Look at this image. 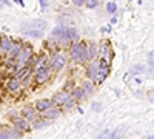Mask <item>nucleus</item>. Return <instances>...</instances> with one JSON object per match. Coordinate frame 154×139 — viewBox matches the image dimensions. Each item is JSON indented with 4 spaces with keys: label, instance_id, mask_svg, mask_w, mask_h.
Wrapping results in <instances>:
<instances>
[{
    "label": "nucleus",
    "instance_id": "nucleus-1",
    "mask_svg": "<svg viewBox=\"0 0 154 139\" xmlns=\"http://www.w3.org/2000/svg\"><path fill=\"white\" fill-rule=\"evenodd\" d=\"M69 60L74 64H80V65H86L91 62L88 53V42L85 40H77L74 43H71L69 46Z\"/></svg>",
    "mask_w": 154,
    "mask_h": 139
},
{
    "label": "nucleus",
    "instance_id": "nucleus-2",
    "mask_svg": "<svg viewBox=\"0 0 154 139\" xmlns=\"http://www.w3.org/2000/svg\"><path fill=\"white\" fill-rule=\"evenodd\" d=\"M68 64V56L65 53L59 51H53L48 57V67L53 70V73H60Z\"/></svg>",
    "mask_w": 154,
    "mask_h": 139
},
{
    "label": "nucleus",
    "instance_id": "nucleus-3",
    "mask_svg": "<svg viewBox=\"0 0 154 139\" xmlns=\"http://www.w3.org/2000/svg\"><path fill=\"white\" fill-rule=\"evenodd\" d=\"M34 59H35L34 48L29 43H25L20 54H19V57H17V67H25V65L32 67L34 65Z\"/></svg>",
    "mask_w": 154,
    "mask_h": 139
},
{
    "label": "nucleus",
    "instance_id": "nucleus-4",
    "mask_svg": "<svg viewBox=\"0 0 154 139\" xmlns=\"http://www.w3.org/2000/svg\"><path fill=\"white\" fill-rule=\"evenodd\" d=\"M51 76H53V70H51L48 65L40 68L38 71H35L32 74V85L34 87H40V85H45L49 79H51Z\"/></svg>",
    "mask_w": 154,
    "mask_h": 139
},
{
    "label": "nucleus",
    "instance_id": "nucleus-5",
    "mask_svg": "<svg viewBox=\"0 0 154 139\" xmlns=\"http://www.w3.org/2000/svg\"><path fill=\"white\" fill-rule=\"evenodd\" d=\"M77 40H80L79 39V31H77L74 27H66L65 28V37H63V40L60 45H68L71 46V43L77 42Z\"/></svg>",
    "mask_w": 154,
    "mask_h": 139
},
{
    "label": "nucleus",
    "instance_id": "nucleus-6",
    "mask_svg": "<svg viewBox=\"0 0 154 139\" xmlns=\"http://www.w3.org/2000/svg\"><path fill=\"white\" fill-rule=\"evenodd\" d=\"M99 53L100 57L99 59H105V60H111L112 53H111V42L108 39H102L99 43Z\"/></svg>",
    "mask_w": 154,
    "mask_h": 139
},
{
    "label": "nucleus",
    "instance_id": "nucleus-7",
    "mask_svg": "<svg viewBox=\"0 0 154 139\" xmlns=\"http://www.w3.org/2000/svg\"><path fill=\"white\" fill-rule=\"evenodd\" d=\"M97 73H99V59H94L85 65V76L91 82H94V79L97 77Z\"/></svg>",
    "mask_w": 154,
    "mask_h": 139
},
{
    "label": "nucleus",
    "instance_id": "nucleus-8",
    "mask_svg": "<svg viewBox=\"0 0 154 139\" xmlns=\"http://www.w3.org/2000/svg\"><path fill=\"white\" fill-rule=\"evenodd\" d=\"M12 127L17 128V130L22 131V133H26V131L31 130V122H29L28 119L22 118V116H17L16 119H12Z\"/></svg>",
    "mask_w": 154,
    "mask_h": 139
},
{
    "label": "nucleus",
    "instance_id": "nucleus-9",
    "mask_svg": "<svg viewBox=\"0 0 154 139\" xmlns=\"http://www.w3.org/2000/svg\"><path fill=\"white\" fill-rule=\"evenodd\" d=\"M46 22L45 20H34L26 25H22V31H45Z\"/></svg>",
    "mask_w": 154,
    "mask_h": 139
},
{
    "label": "nucleus",
    "instance_id": "nucleus-10",
    "mask_svg": "<svg viewBox=\"0 0 154 139\" xmlns=\"http://www.w3.org/2000/svg\"><path fill=\"white\" fill-rule=\"evenodd\" d=\"M20 116L25 118V119H28L29 122H32L34 119L38 118V113H37V110H35L34 105H25V107L20 110Z\"/></svg>",
    "mask_w": 154,
    "mask_h": 139
},
{
    "label": "nucleus",
    "instance_id": "nucleus-11",
    "mask_svg": "<svg viewBox=\"0 0 154 139\" xmlns=\"http://www.w3.org/2000/svg\"><path fill=\"white\" fill-rule=\"evenodd\" d=\"M51 99H53V104H54L56 107L62 108V107L71 99V94H69V93H65V91H59V93H56Z\"/></svg>",
    "mask_w": 154,
    "mask_h": 139
},
{
    "label": "nucleus",
    "instance_id": "nucleus-12",
    "mask_svg": "<svg viewBox=\"0 0 154 139\" xmlns=\"http://www.w3.org/2000/svg\"><path fill=\"white\" fill-rule=\"evenodd\" d=\"M48 57H49V56H48L45 51L35 56V59H34V65H32V74H34L35 71H38L40 68H43V67L48 65Z\"/></svg>",
    "mask_w": 154,
    "mask_h": 139
},
{
    "label": "nucleus",
    "instance_id": "nucleus-13",
    "mask_svg": "<svg viewBox=\"0 0 154 139\" xmlns=\"http://www.w3.org/2000/svg\"><path fill=\"white\" fill-rule=\"evenodd\" d=\"M23 45H25V43H23V40H22V39H12V43H11V49H9L8 56L17 60V57H19V54H20V51H22Z\"/></svg>",
    "mask_w": 154,
    "mask_h": 139
},
{
    "label": "nucleus",
    "instance_id": "nucleus-14",
    "mask_svg": "<svg viewBox=\"0 0 154 139\" xmlns=\"http://www.w3.org/2000/svg\"><path fill=\"white\" fill-rule=\"evenodd\" d=\"M34 107H35V110H37L38 115H42V113L46 111L48 108L54 107V104H53V99H51V97H45V99H38Z\"/></svg>",
    "mask_w": 154,
    "mask_h": 139
},
{
    "label": "nucleus",
    "instance_id": "nucleus-15",
    "mask_svg": "<svg viewBox=\"0 0 154 139\" xmlns=\"http://www.w3.org/2000/svg\"><path fill=\"white\" fill-rule=\"evenodd\" d=\"M60 115H62V108H59V107H51V108H48L46 111H43L42 113V116L45 118V119H48V121H56L57 118H60Z\"/></svg>",
    "mask_w": 154,
    "mask_h": 139
},
{
    "label": "nucleus",
    "instance_id": "nucleus-16",
    "mask_svg": "<svg viewBox=\"0 0 154 139\" xmlns=\"http://www.w3.org/2000/svg\"><path fill=\"white\" fill-rule=\"evenodd\" d=\"M5 88H6L9 93H17L20 88H22V85H20V81L12 76V77H9V79L5 81Z\"/></svg>",
    "mask_w": 154,
    "mask_h": 139
},
{
    "label": "nucleus",
    "instance_id": "nucleus-17",
    "mask_svg": "<svg viewBox=\"0 0 154 139\" xmlns=\"http://www.w3.org/2000/svg\"><path fill=\"white\" fill-rule=\"evenodd\" d=\"M65 28H66V25H57V27L53 30V33H51V37H54V39L59 42V45L62 43L63 37H65Z\"/></svg>",
    "mask_w": 154,
    "mask_h": 139
},
{
    "label": "nucleus",
    "instance_id": "nucleus-18",
    "mask_svg": "<svg viewBox=\"0 0 154 139\" xmlns=\"http://www.w3.org/2000/svg\"><path fill=\"white\" fill-rule=\"evenodd\" d=\"M49 125H51V121H48L45 118H37L31 122V130H40V128L49 127Z\"/></svg>",
    "mask_w": 154,
    "mask_h": 139
},
{
    "label": "nucleus",
    "instance_id": "nucleus-19",
    "mask_svg": "<svg viewBox=\"0 0 154 139\" xmlns=\"http://www.w3.org/2000/svg\"><path fill=\"white\" fill-rule=\"evenodd\" d=\"M11 43H12V39H11V37L2 34V39H0V46H2V51H3V56H5V57L8 56L9 49H11Z\"/></svg>",
    "mask_w": 154,
    "mask_h": 139
},
{
    "label": "nucleus",
    "instance_id": "nucleus-20",
    "mask_svg": "<svg viewBox=\"0 0 154 139\" xmlns=\"http://www.w3.org/2000/svg\"><path fill=\"white\" fill-rule=\"evenodd\" d=\"M80 88L83 90L85 96H86V97H89V96H93V94H94L96 85H94V82H91V81H85V82L80 85Z\"/></svg>",
    "mask_w": 154,
    "mask_h": 139
},
{
    "label": "nucleus",
    "instance_id": "nucleus-21",
    "mask_svg": "<svg viewBox=\"0 0 154 139\" xmlns=\"http://www.w3.org/2000/svg\"><path fill=\"white\" fill-rule=\"evenodd\" d=\"M71 96H72V99L75 100L77 104H79V102H82V100L86 97V96H85V93H83V90L80 88V85L74 88V90H72V93H71Z\"/></svg>",
    "mask_w": 154,
    "mask_h": 139
},
{
    "label": "nucleus",
    "instance_id": "nucleus-22",
    "mask_svg": "<svg viewBox=\"0 0 154 139\" xmlns=\"http://www.w3.org/2000/svg\"><path fill=\"white\" fill-rule=\"evenodd\" d=\"M88 53H89V57H91V60L97 59V57H99V45L94 43V42H88Z\"/></svg>",
    "mask_w": 154,
    "mask_h": 139
},
{
    "label": "nucleus",
    "instance_id": "nucleus-23",
    "mask_svg": "<svg viewBox=\"0 0 154 139\" xmlns=\"http://www.w3.org/2000/svg\"><path fill=\"white\" fill-rule=\"evenodd\" d=\"M6 131H8V136H9V139H20L22 137V131H19L17 128H14V127H11V128H6Z\"/></svg>",
    "mask_w": 154,
    "mask_h": 139
},
{
    "label": "nucleus",
    "instance_id": "nucleus-24",
    "mask_svg": "<svg viewBox=\"0 0 154 139\" xmlns=\"http://www.w3.org/2000/svg\"><path fill=\"white\" fill-rule=\"evenodd\" d=\"M75 88V82H74V79H68L66 82H65V85H63V90L62 91H65V93H72V90Z\"/></svg>",
    "mask_w": 154,
    "mask_h": 139
},
{
    "label": "nucleus",
    "instance_id": "nucleus-25",
    "mask_svg": "<svg viewBox=\"0 0 154 139\" xmlns=\"http://www.w3.org/2000/svg\"><path fill=\"white\" fill-rule=\"evenodd\" d=\"M75 107H77V102H75V100L72 99V96H71V99L62 107V111H71V110H74Z\"/></svg>",
    "mask_w": 154,
    "mask_h": 139
},
{
    "label": "nucleus",
    "instance_id": "nucleus-26",
    "mask_svg": "<svg viewBox=\"0 0 154 139\" xmlns=\"http://www.w3.org/2000/svg\"><path fill=\"white\" fill-rule=\"evenodd\" d=\"M20 85H22V88H28L29 85H32V74H28V76H25V77H22Z\"/></svg>",
    "mask_w": 154,
    "mask_h": 139
},
{
    "label": "nucleus",
    "instance_id": "nucleus-27",
    "mask_svg": "<svg viewBox=\"0 0 154 139\" xmlns=\"http://www.w3.org/2000/svg\"><path fill=\"white\" fill-rule=\"evenodd\" d=\"M23 36L26 37H34V39H40V37H43V31H22Z\"/></svg>",
    "mask_w": 154,
    "mask_h": 139
},
{
    "label": "nucleus",
    "instance_id": "nucleus-28",
    "mask_svg": "<svg viewBox=\"0 0 154 139\" xmlns=\"http://www.w3.org/2000/svg\"><path fill=\"white\" fill-rule=\"evenodd\" d=\"M116 11H117V5H116L114 2L106 3V12H108V14H114Z\"/></svg>",
    "mask_w": 154,
    "mask_h": 139
},
{
    "label": "nucleus",
    "instance_id": "nucleus-29",
    "mask_svg": "<svg viewBox=\"0 0 154 139\" xmlns=\"http://www.w3.org/2000/svg\"><path fill=\"white\" fill-rule=\"evenodd\" d=\"M145 71V67L143 65H136V67H133L131 68V74H140V73H143Z\"/></svg>",
    "mask_w": 154,
    "mask_h": 139
},
{
    "label": "nucleus",
    "instance_id": "nucleus-30",
    "mask_svg": "<svg viewBox=\"0 0 154 139\" xmlns=\"http://www.w3.org/2000/svg\"><path fill=\"white\" fill-rule=\"evenodd\" d=\"M85 5H86V8H89V9H94V8L99 6V0H86Z\"/></svg>",
    "mask_w": 154,
    "mask_h": 139
},
{
    "label": "nucleus",
    "instance_id": "nucleus-31",
    "mask_svg": "<svg viewBox=\"0 0 154 139\" xmlns=\"http://www.w3.org/2000/svg\"><path fill=\"white\" fill-rule=\"evenodd\" d=\"M91 110L96 111V113L102 111V102H97V100H96V102H93V104H91Z\"/></svg>",
    "mask_w": 154,
    "mask_h": 139
},
{
    "label": "nucleus",
    "instance_id": "nucleus-32",
    "mask_svg": "<svg viewBox=\"0 0 154 139\" xmlns=\"http://www.w3.org/2000/svg\"><path fill=\"white\" fill-rule=\"evenodd\" d=\"M148 64H149L151 67H154V49L148 54Z\"/></svg>",
    "mask_w": 154,
    "mask_h": 139
},
{
    "label": "nucleus",
    "instance_id": "nucleus-33",
    "mask_svg": "<svg viewBox=\"0 0 154 139\" xmlns=\"http://www.w3.org/2000/svg\"><path fill=\"white\" fill-rule=\"evenodd\" d=\"M40 2V6H42V9L45 11V9H48V6H49V3H48V0H38Z\"/></svg>",
    "mask_w": 154,
    "mask_h": 139
},
{
    "label": "nucleus",
    "instance_id": "nucleus-34",
    "mask_svg": "<svg viewBox=\"0 0 154 139\" xmlns=\"http://www.w3.org/2000/svg\"><path fill=\"white\" fill-rule=\"evenodd\" d=\"M0 139H9V136H8V131H6V128H5V130H0Z\"/></svg>",
    "mask_w": 154,
    "mask_h": 139
},
{
    "label": "nucleus",
    "instance_id": "nucleus-35",
    "mask_svg": "<svg viewBox=\"0 0 154 139\" xmlns=\"http://www.w3.org/2000/svg\"><path fill=\"white\" fill-rule=\"evenodd\" d=\"M71 2H72V3L75 5V6H83L86 0H71Z\"/></svg>",
    "mask_w": 154,
    "mask_h": 139
},
{
    "label": "nucleus",
    "instance_id": "nucleus-36",
    "mask_svg": "<svg viewBox=\"0 0 154 139\" xmlns=\"http://www.w3.org/2000/svg\"><path fill=\"white\" fill-rule=\"evenodd\" d=\"M5 81H6V79H5V76H3V73L0 71V88H3V87H5Z\"/></svg>",
    "mask_w": 154,
    "mask_h": 139
},
{
    "label": "nucleus",
    "instance_id": "nucleus-37",
    "mask_svg": "<svg viewBox=\"0 0 154 139\" xmlns=\"http://www.w3.org/2000/svg\"><path fill=\"white\" fill-rule=\"evenodd\" d=\"M9 6L11 5V2H9V0H0V8H2V6Z\"/></svg>",
    "mask_w": 154,
    "mask_h": 139
},
{
    "label": "nucleus",
    "instance_id": "nucleus-38",
    "mask_svg": "<svg viewBox=\"0 0 154 139\" xmlns=\"http://www.w3.org/2000/svg\"><path fill=\"white\" fill-rule=\"evenodd\" d=\"M0 39H2V34H0ZM3 51H2V46H0V60H3Z\"/></svg>",
    "mask_w": 154,
    "mask_h": 139
},
{
    "label": "nucleus",
    "instance_id": "nucleus-39",
    "mask_svg": "<svg viewBox=\"0 0 154 139\" xmlns=\"http://www.w3.org/2000/svg\"><path fill=\"white\" fill-rule=\"evenodd\" d=\"M16 2H17L20 6H25V2H23V0H16Z\"/></svg>",
    "mask_w": 154,
    "mask_h": 139
},
{
    "label": "nucleus",
    "instance_id": "nucleus-40",
    "mask_svg": "<svg viewBox=\"0 0 154 139\" xmlns=\"http://www.w3.org/2000/svg\"><path fill=\"white\" fill-rule=\"evenodd\" d=\"M146 139H154V136H148V137H146Z\"/></svg>",
    "mask_w": 154,
    "mask_h": 139
}]
</instances>
